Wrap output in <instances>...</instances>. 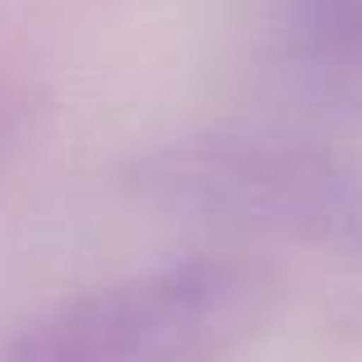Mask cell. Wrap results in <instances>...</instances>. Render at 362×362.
<instances>
[{"label":"cell","mask_w":362,"mask_h":362,"mask_svg":"<svg viewBox=\"0 0 362 362\" xmlns=\"http://www.w3.org/2000/svg\"><path fill=\"white\" fill-rule=\"evenodd\" d=\"M284 307V274L242 251H191L52 302L0 362H223Z\"/></svg>","instance_id":"1"},{"label":"cell","mask_w":362,"mask_h":362,"mask_svg":"<svg viewBox=\"0 0 362 362\" xmlns=\"http://www.w3.org/2000/svg\"><path fill=\"white\" fill-rule=\"evenodd\" d=\"M279 42L307 93L362 117V0H279Z\"/></svg>","instance_id":"3"},{"label":"cell","mask_w":362,"mask_h":362,"mask_svg":"<svg viewBox=\"0 0 362 362\" xmlns=\"http://www.w3.org/2000/svg\"><path fill=\"white\" fill-rule=\"evenodd\" d=\"M121 191L144 209L251 228L353 251L362 233V163L293 126H204L121 168Z\"/></svg>","instance_id":"2"},{"label":"cell","mask_w":362,"mask_h":362,"mask_svg":"<svg viewBox=\"0 0 362 362\" xmlns=\"http://www.w3.org/2000/svg\"><path fill=\"white\" fill-rule=\"evenodd\" d=\"M353 256H362V233H358V246H353Z\"/></svg>","instance_id":"5"},{"label":"cell","mask_w":362,"mask_h":362,"mask_svg":"<svg viewBox=\"0 0 362 362\" xmlns=\"http://www.w3.org/2000/svg\"><path fill=\"white\" fill-rule=\"evenodd\" d=\"M14 126H19V93H14L10 79L0 75V144L14 135Z\"/></svg>","instance_id":"4"}]
</instances>
